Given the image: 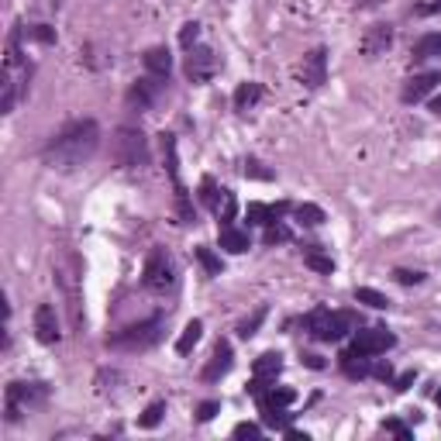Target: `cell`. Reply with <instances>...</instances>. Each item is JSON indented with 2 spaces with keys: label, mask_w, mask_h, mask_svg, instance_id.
<instances>
[{
  "label": "cell",
  "mask_w": 441,
  "mask_h": 441,
  "mask_svg": "<svg viewBox=\"0 0 441 441\" xmlns=\"http://www.w3.org/2000/svg\"><path fill=\"white\" fill-rule=\"evenodd\" d=\"M431 56H441V32H431L414 45V59H431Z\"/></svg>",
  "instance_id": "cell-22"
},
{
  "label": "cell",
  "mask_w": 441,
  "mask_h": 441,
  "mask_svg": "<svg viewBox=\"0 0 441 441\" xmlns=\"http://www.w3.org/2000/svg\"><path fill=\"white\" fill-rule=\"evenodd\" d=\"M417 14H420V18L441 14V0H420V4H417Z\"/></svg>",
  "instance_id": "cell-39"
},
{
  "label": "cell",
  "mask_w": 441,
  "mask_h": 441,
  "mask_svg": "<svg viewBox=\"0 0 441 441\" xmlns=\"http://www.w3.org/2000/svg\"><path fill=\"white\" fill-rule=\"evenodd\" d=\"M245 176H252V179H273V172L262 169V162H256V159H245Z\"/></svg>",
  "instance_id": "cell-36"
},
{
  "label": "cell",
  "mask_w": 441,
  "mask_h": 441,
  "mask_svg": "<svg viewBox=\"0 0 441 441\" xmlns=\"http://www.w3.org/2000/svg\"><path fill=\"white\" fill-rule=\"evenodd\" d=\"M28 35H32V38H38V42H45V45H52V42H56V32H52V28H45V25L28 28Z\"/></svg>",
  "instance_id": "cell-38"
},
{
  "label": "cell",
  "mask_w": 441,
  "mask_h": 441,
  "mask_svg": "<svg viewBox=\"0 0 441 441\" xmlns=\"http://www.w3.org/2000/svg\"><path fill=\"white\" fill-rule=\"evenodd\" d=\"M35 335H38V341L42 345H56L59 341V317H56V307L52 304H38V310H35Z\"/></svg>",
  "instance_id": "cell-12"
},
{
  "label": "cell",
  "mask_w": 441,
  "mask_h": 441,
  "mask_svg": "<svg viewBox=\"0 0 441 441\" xmlns=\"http://www.w3.org/2000/svg\"><path fill=\"white\" fill-rule=\"evenodd\" d=\"M217 196H220V190H217V183H214L210 176H203V179H200V203L214 210V207H217Z\"/></svg>",
  "instance_id": "cell-27"
},
{
  "label": "cell",
  "mask_w": 441,
  "mask_h": 441,
  "mask_svg": "<svg viewBox=\"0 0 441 441\" xmlns=\"http://www.w3.org/2000/svg\"><path fill=\"white\" fill-rule=\"evenodd\" d=\"M434 400H438V407H441V389H438V393H434Z\"/></svg>",
  "instance_id": "cell-46"
},
{
  "label": "cell",
  "mask_w": 441,
  "mask_h": 441,
  "mask_svg": "<svg viewBox=\"0 0 441 441\" xmlns=\"http://www.w3.org/2000/svg\"><path fill=\"white\" fill-rule=\"evenodd\" d=\"M393 276H396V283H403V286H417V283H424V273H417V269H396Z\"/></svg>",
  "instance_id": "cell-35"
},
{
  "label": "cell",
  "mask_w": 441,
  "mask_h": 441,
  "mask_svg": "<svg viewBox=\"0 0 441 441\" xmlns=\"http://www.w3.org/2000/svg\"><path fill=\"white\" fill-rule=\"evenodd\" d=\"M324 76H328V52H324V49H314L310 56H304L300 80H304L310 90H317V87L324 83Z\"/></svg>",
  "instance_id": "cell-13"
},
{
  "label": "cell",
  "mask_w": 441,
  "mask_h": 441,
  "mask_svg": "<svg viewBox=\"0 0 441 441\" xmlns=\"http://www.w3.org/2000/svg\"><path fill=\"white\" fill-rule=\"evenodd\" d=\"M259 97H262V87H259V83H242V87L235 90V107H238V111H249L252 104H259Z\"/></svg>",
  "instance_id": "cell-23"
},
{
  "label": "cell",
  "mask_w": 441,
  "mask_h": 441,
  "mask_svg": "<svg viewBox=\"0 0 441 441\" xmlns=\"http://www.w3.org/2000/svg\"><path fill=\"white\" fill-rule=\"evenodd\" d=\"M14 100H18V90H14V80H11V69L4 73V104H0V111L11 114L14 111Z\"/></svg>",
  "instance_id": "cell-32"
},
{
  "label": "cell",
  "mask_w": 441,
  "mask_h": 441,
  "mask_svg": "<svg viewBox=\"0 0 441 441\" xmlns=\"http://www.w3.org/2000/svg\"><path fill=\"white\" fill-rule=\"evenodd\" d=\"M231 365H235V352H231V345H228V341H217V345H214V352H210V362H207V369H203V379H207V383L225 379V376L231 372Z\"/></svg>",
  "instance_id": "cell-11"
},
{
  "label": "cell",
  "mask_w": 441,
  "mask_h": 441,
  "mask_svg": "<svg viewBox=\"0 0 441 441\" xmlns=\"http://www.w3.org/2000/svg\"><path fill=\"white\" fill-rule=\"evenodd\" d=\"M259 434H262L259 424H249V420L245 424H235V438H259Z\"/></svg>",
  "instance_id": "cell-41"
},
{
  "label": "cell",
  "mask_w": 441,
  "mask_h": 441,
  "mask_svg": "<svg viewBox=\"0 0 441 441\" xmlns=\"http://www.w3.org/2000/svg\"><path fill=\"white\" fill-rule=\"evenodd\" d=\"M280 242H290V228L273 220V225H266V245H280Z\"/></svg>",
  "instance_id": "cell-31"
},
{
  "label": "cell",
  "mask_w": 441,
  "mask_h": 441,
  "mask_svg": "<svg viewBox=\"0 0 441 441\" xmlns=\"http://www.w3.org/2000/svg\"><path fill=\"white\" fill-rule=\"evenodd\" d=\"M145 69L152 73V76H169V69H172V56H169V49L166 45H155V49H148L145 52Z\"/></svg>",
  "instance_id": "cell-17"
},
{
  "label": "cell",
  "mask_w": 441,
  "mask_h": 441,
  "mask_svg": "<svg viewBox=\"0 0 441 441\" xmlns=\"http://www.w3.org/2000/svg\"><path fill=\"white\" fill-rule=\"evenodd\" d=\"M414 379H417V372H414V369H407L403 376H396V379H393V389H396V393H403V389H410V386H414Z\"/></svg>",
  "instance_id": "cell-40"
},
{
  "label": "cell",
  "mask_w": 441,
  "mask_h": 441,
  "mask_svg": "<svg viewBox=\"0 0 441 441\" xmlns=\"http://www.w3.org/2000/svg\"><path fill=\"white\" fill-rule=\"evenodd\" d=\"M304 262H307L310 269L324 273V276H331V273H335V262H331V259H328L321 249H307V252H304Z\"/></svg>",
  "instance_id": "cell-26"
},
{
  "label": "cell",
  "mask_w": 441,
  "mask_h": 441,
  "mask_svg": "<svg viewBox=\"0 0 441 441\" xmlns=\"http://www.w3.org/2000/svg\"><path fill=\"white\" fill-rule=\"evenodd\" d=\"M111 152H114V162L121 169H142V166H148V138H145L142 128H117Z\"/></svg>",
  "instance_id": "cell-3"
},
{
  "label": "cell",
  "mask_w": 441,
  "mask_h": 441,
  "mask_svg": "<svg viewBox=\"0 0 441 441\" xmlns=\"http://www.w3.org/2000/svg\"><path fill=\"white\" fill-rule=\"evenodd\" d=\"M393 345H396V338H393L386 328L359 331V335H355V341H352V348H355V352H362V355H386Z\"/></svg>",
  "instance_id": "cell-8"
},
{
  "label": "cell",
  "mask_w": 441,
  "mask_h": 441,
  "mask_svg": "<svg viewBox=\"0 0 441 441\" xmlns=\"http://www.w3.org/2000/svg\"><path fill=\"white\" fill-rule=\"evenodd\" d=\"M8 69H14V66H21V32L14 28L11 32V42H8V63H4Z\"/></svg>",
  "instance_id": "cell-30"
},
{
  "label": "cell",
  "mask_w": 441,
  "mask_h": 441,
  "mask_svg": "<svg viewBox=\"0 0 441 441\" xmlns=\"http://www.w3.org/2000/svg\"><path fill=\"white\" fill-rule=\"evenodd\" d=\"M162 414H166V403H162V400H155V403H148V407H145V414L138 417V424H142V427H159Z\"/></svg>",
  "instance_id": "cell-28"
},
{
  "label": "cell",
  "mask_w": 441,
  "mask_h": 441,
  "mask_svg": "<svg viewBox=\"0 0 441 441\" xmlns=\"http://www.w3.org/2000/svg\"><path fill=\"white\" fill-rule=\"evenodd\" d=\"M304 324H307L310 338H317V341H338V338H345V335L355 328V314L317 307V310H310V314H307V321H304Z\"/></svg>",
  "instance_id": "cell-4"
},
{
  "label": "cell",
  "mask_w": 441,
  "mask_h": 441,
  "mask_svg": "<svg viewBox=\"0 0 441 441\" xmlns=\"http://www.w3.org/2000/svg\"><path fill=\"white\" fill-rule=\"evenodd\" d=\"M162 338V321L159 317H152V321H142V324H131V328H124V331H117L114 338H111V345L114 348H152L155 341Z\"/></svg>",
  "instance_id": "cell-7"
},
{
  "label": "cell",
  "mask_w": 441,
  "mask_h": 441,
  "mask_svg": "<svg viewBox=\"0 0 441 441\" xmlns=\"http://www.w3.org/2000/svg\"><path fill=\"white\" fill-rule=\"evenodd\" d=\"M142 283H145V290H152V293H166V290H172V283H176V269H172V259H169L162 249H155V252L148 256L145 273H142Z\"/></svg>",
  "instance_id": "cell-6"
},
{
  "label": "cell",
  "mask_w": 441,
  "mask_h": 441,
  "mask_svg": "<svg viewBox=\"0 0 441 441\" xmlns=\"http://www.w3.org/2000/svg\"><path fill=\"white\" fill-rule=\"evenodd\" d=\"M262 321H266V307H259V310H256V314H252L249 321H242L238 335H242V338H252V335L259 331V324H262Z\"/></svg>",
  "instance_id": "cell-33"
},
{
  "label": "cell",
  "mask_w": 441,
  "mask_h": 441,
  "mask_svg": "<svg viewBox=\"0 0 441 441\" xmlns=\"http://www.w3.org/2000/svg\"><path fill=\"white\" fill-rule=\"evenodd\" d=\"M217 242H220V249L231 252V256H242V252H249V245H252V242H249V231H238V228H231V225L220 228V238H217Z\"/></svg>",
  "instance_id": "cell-18"
},
{
  "label": "cell",
  "mask_w": 441,
  "mask_h": 441,
  "mask_svg": "<svg viewBox=\"0 0 441 441\" xmlns=\"http://www.w3.org/2000/svg\"><path fill=\"white\" fill-rule=\"evenodd\" d=\"M214 214H217V220H220V228H228L231 220L238 217V200H235V193H231V190H220Z\"/></svg>",
  "instance_id": "cell-20"
},
{
  "label": "cell",
  "mask_w": 441,
  "mask_h": 441,
  "mask_svg": "<svg viewBox=\"0 0 441 441\" xmlns=\"http://www.w3.org/2000/svg\"><path fill=\"white\" fill-rule=\"evenodd\" d=\"M214 73H217V56H214L210 49H203V45H193L190 56H186V76H190L193 83H203V80H210Z\"/></svg>",
  "instance_id": "cell-9"
},
{
  "label": "cell",
  "mask_w": 441,
  "mask_h": 441,
  "mask_svg": "<svg viewBox=\"0 0 441 441\" xmlns=\"http://www.w3.org/2000/svg\"><path fill=\"white\" fill-rule=\"evenodd\" d=\"M338 365H341V372H345L348 379H365V376H372V355H362V352H355V348L341 352V355H338Z\"/></svg>",
  "instance_id": "cell-15"
},
{
  "label": "cell",
  "mask_w": 441,
  "mask_h": 441,
  "mask_svg": "<svg viewBox=\"0 0 441 441\" xmlns=\"http://www.w3.org/2000/svg\"><path fill=\"white\" fill-rule=\"evenodd\" d=\"M372 376L383 379V383H389V379H393V365H389V362H372Z\"/></svg>",
  "instance_id": "cell-42"
},
{
  "label": "cell",
  "mask_w": 441,
  "mask_h": 441,
  "mask_svg": "<svg viewBox=\"0 0 441 441\" xmlns=\"http://www.w3.org/2000/svg\"><path fill=\"white\" fill-rule=\"evenodd\" d=\"M200 335H203V324H200V321H190V324L183 328V335L176 338V352H179V355H190L193 345L200 341Z\"/></svg>",
  "instance_id": "cell-21"
},
{
  "label": "cell",
  "mask_w": 441,
  "mask_h": 441,
  "mask_svg": "<svg viewBox=\"0 0 441 441\" xmlns=\"http://www.w3.org/2000/svg\"><path fill=\"white\" fill-rule=\"evenodd\" d=\"M217 410H220V403H217V400H203V403L196 407V420H203V424H207Z\"/></svg>",
  "instance_id": "cell-37"
},
{
  "label": "cell",
  "mask_w": 441,
  "mask_h": 441,
  "mask_svg": "<svg viewBox=\"0 0 441 441\" xmlns=\"http://www.w3.org/2000/svg\"><path fill=\"white\" fill-rule=\"evenodd\" d=\"M52 273H56V283H59V290L66 297L69 324L83 328V293H80V262H76V256H59L52 262Z\"/></svg>",
  "instance_id": "cell-2"
},
{
  "label": "cell",
  "mask_w": 441,
  "mask_h": 441,
  "mask_svg": "<svg viewBox=\"0 0 441 441\" xmlns=\"http://www.w3.org/2000/svg\"><path fill=\"white\" fill-rule=\"evenodd\" d=\"M383 431H389V434H396V438L410 441V427H403L400 420H386V424H383Z\"/></svg>",
  "instance_id": "cell-43"
},
{
  "label": "cell",
  "mask_w": 441,
  "mask_h": 441,
  "mask_svg": "<svg viewBox=\"0 0 441 441\" xmlns=\"http://www.w3.org/2000/svg\"><path fill=\"white\" fill-rule=\"evenodd\" d=\"M389 45H393V28H389V25H372V28L362 35V56H369V59L383 56Z\"/></svg>",
  "instance_id": "cell-14"
},
{
  "label": "cell",
  "mask_w": 441,
  "mask_h": 441,
  "mask_svg": "<svg viewBox=\"0 0 441 441\" xmlns=\"http://www.w3.org/2000/svg\"><path fill=\"white\" fill-rule=\"evenodd\" d=\"M100 145V128L93 117H80V121H69L63 124L42 148V162L56 172H76L80 166H87L93 159Z\"/></svg>",
  "instance_id": "cell-1"
},
{
  "label": "cell",
  "mask_w": 441,
  "mask_h": 441,
  "mask_svg": "<svg viewBox=\"0 0 441 441\" xmlns=\"http://www.w3.org/2000/svg\"><path fill=\"white\" fill-rule=\"evenodd\" d=\"M441 83V73H420V76H414V80H407V87H403V104H417V100H424L434 87Z\"/></svg>",
  "instance_id": "cell-16"
},
{
  "label": "cell",
  "mask_w": 441,
  "mask_h": 441,
  "mask_svg": "<svg viewBox=\"0 0 441 441\" xmlns=\"http://www.w3.org/2000/svg\"><path fill=\"white\" fill-rule=\"evenodd\" d=\"M431 111H434V114H441V97H434V100H431Z\"/></svg>",
  "instance_id": "cell-45"
},
{
  "label": "cell",
  "mask_w": 441,
  "mask_h": 441,
  "mask_svg": "<svg viewBox=\"0 0 441 441\" xmlns=\"http://www.w3.org/2000/svg\"><path fill=\"white\" fill-rule=\"evenodd\" d=\"M49 396V386L45 383H11L8 386V396H4V414H8V424H18L21 414L35 403H42Z\"/></svg>",
  "instance_id": "cell-5"
},
{
  "label": "cell",
  "mask_w": 441,
  "mask_h": 441,
  "mask_svg": "<svg viewBox=\"0 0 441 441\" xmlns=\"http://www.w3.org/2000/svg\"><path fill=\"white\" fill-rule=\"evenodd\" d=\"M297 220L307 225V228H317V225H324V210L317 203H300L297 207Z\"/></svg>",
  "instance_id": "cell-25"
},
{
  "label": "cell",
  "mask_w": 441,
  "mask_h": 441,
  "mask_svg": "<svg viewBox=\"0 0 441 441\" xmlns=\"http://www.w3.org/2000/svg\"><path fill=\"white\" fill-rule=\"evenodd\" d=\"M159 93H162V76H145V80H138V83H131V90H128V107H135V111H148L155 100H159Z\"/></svg>",
  "instance_id": "cell-10"
},
{
  "label": "cell",
  "mask_w": 441,
  "mask_h": 441,
  "mask_svg": "<svg viewBox=\"0 0 441 441\" xmlns=\"http://www.w3.org/2000/svg\"><path fill=\"white\" fill-rule=\"evenodd\" d=\"M196 38H200V25H196V21L183 25V32H179V42H183V49H193V45H196Z\"/></svg>",
  "instance_id": "cell-34"
},
{
  "label": "cell",
  "mask_w": 441,
  "mask_h": 441,
  "mask_svg": "<svg viewBox=\"0 0 441 441\" xmlns=\"http://www.w3.org/2000/svg\"><path fill=\"white\" fill-rule=\"evenodd\" d=\"M252 372H256L259 379L276 383V376L283 372V355H280V352H266V355H259V359H256V365H252Z\"/></svg>",
  "instance_id": "cell-19"
},
{
  "label": "cell",
  "mask_w": 441,
  "mask_h": 441,
  "mask_svg": "<svg viewBox=\"0 0 441 441\" xmlns=\"http://www.w3.org/2000/svg\"><path fill=\"white\" fill-rule=\"evenodd\" d=\"M196 259H200V266L207 269V276H220V259H217L207 245H200V249H196Z\"/></svg>",
  "instance_id": "cell-29"
},
{
  "label": "cell",
  "mask_w": 441,
  "mask_h": 441,
  "mask_svg": "<svg viewBox=\"0 0 441 441\" xmlns=\"http://www.w3.org/2000/svg\"><path fill=\"white\" fill-rule=\"evenodd\" d=\"M355 300H359V304H369L372 310H386V307H389V297L379 293V290H372V286H359V290H355Z\"/></svg>",
  "instance_id": "cell-24"
},
{
  "label": "cell",
  "mask_w": 441,
  "mask_h": 441,
  "mask_svg": "<svg viewBox=\"0 0 441 441\" xmlns=\"http://www.w3.org/2000/svg\"><path fill=\"white\" fill-rule=\"evenodd\" d=\"M304 362H307L310 369H324V362H321V355H304Z\"/></svg>",
  "instance_id": "cell-44"
}]
</instances>
